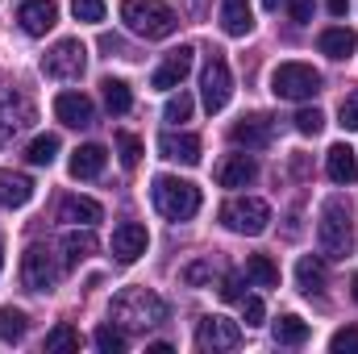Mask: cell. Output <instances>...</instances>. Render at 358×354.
<instances>
[{"mask_svg": "<svg viewBox=\"0 0 358 354\" xmlns=\"http://www.w3.org/2000/svg\"><path fill=\"white\" fill-rule=\"evenodd\" d=\"M108 321L121 325L125 334H142V330H155L167 321V300L150 288H125L113 296L108 304Z\"/></svg>", "mask_w": 358, "mask_h": 354, "instance_id": "obj_1", "label": "cell"}, {"mask_svg": "<svg viewBox=\"0 0 358 354\" xmlns=\"http://www.w3.org/2000/svg\"><path fill=\"white\" fill-rule=\"evenodd\" d=\"M192 55H196L192 46L171 50V55H167V63L155 71V80H150V84H155V88H179V84H183V76L192 71Z\"/></svg>", "mask_w": 358, "mask_h": 354, "instance_id": "obj_18", "label": "cell"}, {"mask_svg": "<svg viewBox=\"0 0 358 354\" xmlns=\"http://www.w3.org/2000/svg\"><path fill=\"white\" fill-rule=\"evenodd\" d=\"M46 351H80V330L59 321L50 334H46Z\"/></svg>", "mask_w": 358, "mask_h": 354, "instance_id": "obj_33", "label": "cell"}, {"mask_svg": "<svg viewBox=\"0 0 358 354\" xmlns=\"http://www.w3.org/2000/svg\"><path fill=\"white\" fill-rule=\"evenodd\" d=\"M329 351L334 354H358V330L350 325V330H338L334 338H329Z\"/></svg>", "mask_w": 358, "mask_h": 354, "instance_id": "obj_39", "label": "cell"}, {"mask_svg": "<svg viewBox=\"0 0 358 354\" xmlns=\"http://www.w3.org/2000/svg\"><path fill=\"white\" fill-rule=\"evenodd\" d=\"M100 217H104V208L92 196H67L59 204V221H71V225H96Z\"/></svg>", "mask_w": 358, "mask_h": 354, "instance_id": "obj_22", "label": "cell"}, {"mask_svg": "<svg viewBox=\"0 0 358 354\" xmlns=\"http://www.w3.org/2000/svg\"><path fill=\"white\" fill-rule=\"evenodd\" d=\"M221 221H225V229H234V234L259 238L271 225V208H267V200H259V196H234L229 204H221Z\"/></svg>", "mask_w": 358, "mask_h": 354, "instance_id": "obj_6", "label": "cell"}, {"mask_svg": "<svg viewBox=\"0 0 358 354\" xmlns=\"http://www.w3.org/2000/svg\"><path fill=\"white\" fill-rule=\"evenodd\" d=\"M208 279H213V263H204V259H200V263H187V267H183V283L200 288V283H208Z\"/></svg>", "mask_w": 358, "mask_h": 354, "instance_id": "obj_41", "label": "cell"}, {"mask_svg": "<svg viewBox=\"0 0 358 354\" xmlns=\"http://www.w3.org/2000/svg\"><path fill=\"white\" fill-rule=\"evenodd\" d=\"M100 88H104V104H108V113H113V117H121V113H129V108H134V92H129L125 80H113V76H108Z\"/></svg>", "mask_w": 358, "mask_h": 354, "instance_id": "obj_28", "label": "cell"}, {"mask_svg": "<svg viewBox=\"0 0 358 354\" xmlns=\"http://www.w3.org/2000/svg\"><path fill=\"white\" fill-rule=\"evenodd\" d=\"M317 242L325 259H346L355 250V221H350L346 200H325L321 221H317Z\"/></svg>", "mask_w": 358, "mask_h": 354, "instance_id": "obj_3", "label": "cell"}, {"mask_svg": "<svg viewBox=\"0 0 358 354\" xmlns=\"http://www.w3.org/2000/svg\"><path fill=\"white\" fill-rule=\"evenodd\" d=\"M55 155H59V138H55V134H38V138L25 146V163H34V167H50Z\"/></svg>", "mask_w": 358, "mask_h": 354, "instance_id": "obj_29", "label": "cell"}, {"mask_svg": "<svg viewBox=\"0 0 358 354\" xmlns=\"http://www.w3.org/2000/svg\"><path fill=\"white\" fill-rule=\"evenodd\" d=\"M229 138H234V146L263 150V146H271V138H275V121H271L267 113H250V117H242V121L229 129Z\"/></svg>", "mask_w": 358, "mask_h": 354, "instance_id": "obj_12", "label": "cell"}, {"mask_svg": "<svg viewBox=\"0 0 358 354\" xmlns=\"http://www.w3.org/2000/svg\"><path fill=\"white\" fill-rule=\"evenodd\" d=\"M325 8H329V13H334V17H342V13H346V8H350V0H325Z\"/></svg>", "mask_w": 358, "mask_h": 354, "instance_id": "obj_44", "label": "cell"}, {"mask_svg": "<svg viewBox=\"0 0 358 354\" xmlns=\"http://www.w3.org/2000/svg\"><path fill=\"white\" fill-rule=\"evenodd\" d=\"M221 29L229 38H246L255 29V13H250V0H221Z\"/></svg>", "mask_w": 358, "mask_h": 354, "instance_id": "obj_19", "label": "cell"}, {"mask_svg": "<svg viewBox=\"0 0 358 354\" xmlns=\"http://www.w3.org/2000/svg\"><path fill=\"white\" fill-rule=\"evenodd\" d=\"M242 321L255 330V325H263L267 321V304L259 300V296H242Z\"/></svg>", "mask_w": 358, "mask_h": 354, "instance_id": "obj_38", "label": "cell"}, {"mask_svg": "<svg viewBox=\"0 0 358 354\" xmlns=\"http://www.w3.org/2000/svg\"><path fill=\"white\" fill-rule=\"evenodd\" d=\"M213 176H217L221 187H246V183H255V176H259V163L250 155H229V159L217 163Z\"/></svg>", "mask_w": 358, "mask_h": 354, "instance_id": "obj_17", "label": "cell"}, {"mask_svg": "<svg viewBox=\"0 0 358 354\" xmlns=\"http://www.w3.org/2000/svg\"><path fill=\"white\" fill-rule=\"evenodd\" d=\"M163 117H167L171 125H179V121H187V117H192V96H187V92H179V96H171V100H167V108H163Z\"/></svg>", "mask_w": 358, "mask_h": 354, "instance_id": "obj_37", "label": "cell"}, {"mask_svg": "<svg viewBox=\"0 0 358 354\" xmlns=\"http://www.w3.org/2000/svg\"><path fill=\"white\" fill-rule=\"evenodd\" d=\"M29 121H34L29 100H25V96H17V92H8V96L0 100V146H8V142H13Z\"/></svg>", "mask_w": 358, "mask_h": 354, "instance_id": "obj_15", "label": "cell"}, {"mask_svg": "<svg viewBox=\"0 0 358 354\" xmlns=\"http://www.w3.org/2000/svg\"><path fill=\"white\" fill-rule=\"evenodd\" d=\"M96 234H92V225H76L71 234H63V259H67V267L84 263V259H92L96 255Z\"/></svg>", "mask_w": 358, "mask_h": 354, "instance_id": "obj_21", "label": "cell"}, {"mask_svg": "<svg viewBox=\"0 0 358 354\" xmlns=\"http://www.w3.org/2000/svg\"><path fill=\"white\" fill-rule=\"evenodd\" d=\"M271 92L279 100H313L321 92V71L308 63H279L271 71Z\"/></svg>", "mask_w": 358, "mask_h": 354, "instance_id": "obj_5", "label": "cell"}, {"mask_svg": "<svg viewBox=\"0 0 358 354\" xmlns=\"http://www.w3.org/2000/svg\"><path fill=\"white\" fill-rule=\"evenodd\" d=\"M159 155L171 159V163H183V167H196V163H200V138H196V134H176V129H167V134L159 138Z\"/></svg>", "mask_w": 358, "mask_h": 354, "instance_id": "obj_16", "label": "cell"}, {"mask_svg": "<svg viewBox=\"0 0 358 354\" xmlns=\"http://www.w3.org/2000/svg\"><path fill=\"white\" fill-rule=\"evenodd\" d=\"M55 279H59V263H55V255L46 246H29L21 255V283L29 292H50Z\"/></svg>", "mask_w": 358, "mask_h": 354, "instance_id": "obj_9", "label": "cell"}, {"mask_svg": "<svg viewBox=\"0 0 358 354\" xmlns=\"http://www.w3.org/2000/svg\"><path fill=\"white\" fill-rule=\"evenodd\" d=\"M21 338H25V313L4 304L0 309V342H21Z\"/></svg>", "mask_w": 358, "mask_h": 354, "instance_id": "obj_31", "label": "cell"}, {"mask_svg": "<svg viewBox=\"0 0 358 354\" xmlns=\"http://www.w3.org/2000/svg\"><path fill=\"white\" fill-rule=\"evenodd\" d=\"M150 196H155V208L167 217V221H192L200 213V187L176 176H155L150 183Z\"/></svg>", "mask_w": 358, "mask_h": 354, "instance_id": "obj_4", "label": "cell"}, {"mask_svg": "<svg viewBox=\"0 0 358 354\" xmlns=\"http://www.w3.org/2000/svg\"><path fill=\"white\" fill-rule=\"evenodd\" d=\"M92 342H96V351H100V354H125V351H129V338H125V330H121V325H96Z\"/></svg>", "mask_w": 358, "mask_h": 354, "instance_id": "obj_30", "label": "cell"}, {"mask_svg": "<svg viewBox=\"0 0 358 354\" xmlns=\"http://www.w3.org/2000/svg\"><path fill=\"white\" fill-rule=\"evenodd\" d=\"M117 155H121V167L125 171H134L138 163H142V138H134V134H117Z\"/></svg>", "mask_w": 358, "mask_h": 354, "instance_id": "obj_34", "label": "cell"}, {"mask_svg": "<svg viewBox=\"0 0 358 354\" xmlns=\"http://www.w3.org/2000/svg\"><path fill=\"white\" fill-rule=\"evenodd\" d=\"M287 17L296 25H308L313 21V0H287Z\"/></svg>", "mask_w": 358, "mask_h": 354, "instance_id": "obj_42", "label": "cell"}, {"mask_svg": "<svg viewBox=\"0 0 358 354\" xmlns=\"http://www.w3.org/2000/svg\"><path fill=\"white\" fill-rule=\"evenodd\" d=\"M121 21L129 34L146 38V42H159V38H171L179 25V13L163 0H121Z\"/></svg>", "mask_w": 358, "mask_h": 354, "instance_id": "obj_2", "label": "cell"}, {"mask_svg": "<svg viewBox=\"0 0 358 354\" xmlns=\"http://www.w3.org/2000/svg\"><path fill=\"white\" fill-rule=\"evenodd\" d=\"M196 346L200 351H238L242 346V330H238V321H229V317H204L200 325H196Z\"/></svg>", "mask_w": 358, "mask_h": 354, "instance_id": "obj_10", "label": "cell"}, {"mask_svg": "<svg viewBox=\"0 0 358 354\" xmlns=\"http://www.w3.org/2000/svg\"><path fill=\"white\" fill-rule=\"evenodd\" d=\"M146 246H150V234L142 221H121L113 229V259L117 263H138L146 255Z\"/></svg>", "mask_w": 358, "mask_h": 354, "instance_id": "obj_11", "label": "cell"}, {"mask_svg": "<svg viewBox=\"0 0 358 354\" xmlns=\"http://www.w3.org/2000/svg\"><path fill=\"white\" fill-rule=\"evenodd\" d=\"M104 163H108V150H104V146H96V142L76 146V155H71V176L76 179H96L100 171H104Z\"/></svg>", "mask_w": 358, "mask_h": 354, "instance_id": "obj_25", "label": "cell"}, {"mask_svg": "<svg viewBox=\"0 0 358 354\" xmlns=\"http://www.w3.org/2000/svg\"><path fill=\"white\" fill-rule=\"evenodd\" d=\"M0 267H4V255H0Z\"/></svg>", "mask_w": 358, "mask_h": 354, "instance_id": "obj_47", "label": "cell"}, {"mask_svg": "<svg viewBox=\"0 0 358 354\" xmlns=\"http://www.w3.org/2000/svg\"><path fill=\"white\" fill-rule=\"evenodd\" d=\"M296 283H300L304 296H321L325 283H329V271H325V263H321L317 255H304V259L296 263Z\"/></svg>", "mask_w": 358, "mask_h": 354, "instance_id": "obj_23", "label": "cell"}, {"mask_svg": "<svg viewBox=\"0 0 358 354\" xmlns=\"http://www.w3.org/2000/svg\"><path fill=\"white\" fill-rule=\"evenodd\" d=\"M200 88H204V108H208V113H221V108L229 104V96H234L229 63H225L217 50L208 55V63H204V71H200Z\"/></svg>", "mask_w": 358, "mask_h": 354, "instance_id": "obj_8", "label": "cell"}, {"mask_svg": "<svg viewBox=\"0 0 358 354\" xmlns=\"http://www.w3.org/2000/svg\"><path fill=\"white\" fill-rule=\"evenodd\" d=\"M279 4H283V0H263V8H267V13H275Z\"/></svg>", "mask_w": 358, "mask_h": 354, "instance_id": "obj_45", "label": "cell"}, {"mask_svg": "<svg viewBox=\"0 0 358 354\" xmlns=\"http://www.w3.org/2000/svg\"><path fill=\"white\" fill-rule=\"evenodd\" d=\"M296 129H300L304 138H317V134L325 129V113H321V108H300V113H296Z\"/></svg>", "mask_w": 358, "mask_h": 354, "instance_id": "obj_35", "label": "cell"}, {"mask_svg": "<svg viewBox=\"0 0 358 354\" xmlns=\"http://www.w3.org/2000/svg\"><path fill=\"white\" fill-rule=\"evenodd\" d=\"M350 296H355V300H358V275H355V279H350Z\"/></svg>", "mask_w": 358, "mask_h": 354, "instance_id": "obj_46", "label": "cell"}, {"mask_svg": "<svg viewBox=\"0 0 358 354\" xmlns=\"http://www.w3.org/2000/svg\"><path fill=\"white\" fill-rule=\"evenodd\" d=\"M29 200H34V179L21 176V171H0V204L21 208Z\"/></svg>", "mask_w": 358, "mask_h": 354, "instance_id": "obj_24", "label": "cell"}, {"mask_svg": "<svg viewBox=\"0 0 358 354\" xmlns=\"http://www.w3.org/2000/svg\"><path fill=\"white\" fill-rule=\"evenodd\" d=\"M55 117L71 129H88L96 121V104H92L84 92H59L55 96Z\"/></svg>", "mask_w": 358, "mask_h": 354, "instance_id": "obj_13", "label": "cell"}, {"mask_svg": "<svg viewBox=\"0 0 358 354\" xmlns=\"http://www.w3.org/2000/svg\"><path fill=\"white\" fill-rule=\"evenodd\" d=\"M275 342H279V346H304V342H308V321L296 317V313L279 317V321H275Z\"/></svg>", "mask_w": 358, "mask_h": 354, "instance_id": "obj_27", "label": "cell"}, {"mask_svg": "<svg viewBox=\"0 0 358 354\" xmlns=\"http://www.w3.org/2000/svg\"><path fill=\"white\" fill-rule=\"evenodd\" d=\"M317 46H321V55H329V59H350L355 46H358V34L346 29V25H334V29H321Z\"/></svg>", "mask_w": 358, "mask_h": 354, "instance_id": "obj_26", "label": "cell"}, {"mask_svg": "<svg viewBox=\"0 0 358 354\" xmlns=\"http://www.w3.org/2000/svg\"><path fill=\"white\" fill-rule=\"evenodd\" d=\"M17 21H21V29H25L29 38H42L46 29H55L59 4H55V0H21V4H17Z\"/></svg>", "mask_w": 358, "mask_h": 354, "instance_id": "obj_14", "label": "cell"}, {"mask_svg": "<svg viewBox=\"0 0 358 354\" xmlns=\"http://www.w3.org/2000/svg\"><path fill=\"white\" fill-rule=\"evenodd\" d=\"M325 171H329L334 183H355L358 179V155L346 146V142L329 146V155H325Z\"/></svg>", "mask_w": 358, "mask_h": 354, "instance_id": "obj_20", "label": "cell"}, {"mask_svg": "<svg viewBox=\"0 0 358 354\" xmlns=\"http://www.w3.org/2000/svg\"><path fill=\"white\" fill-rule=\"evenodd\" d=\"M338 125H342V129H358V92H350V96L342 100V108H338Z\"/></svg>", "mask_w": 358, "mask_h": 354, "instance_id": "obj_40", "label": "cell"}, {"mask_svg": "<svg viewBox=\"0 0 358 354\" xmlns=\"http://www.w3.org/2000/svg\"><path fill=\"white\" fill-rule=\"evenodd\" d=\"M71 13H76V21H104V0H71Z\"/></svg>", "mask_w": 358, "mask_h": 354, "instance_id": "obj_36", "label": "cell"}, {"mask_svg": "<svg viewBox=\"0 0 358 354\" xmlns=\"http://www.w3.org/2000/svg\"><path fill=\"white\" fill-rule=\"evenodd\" d=\"M246 275H250L259 288H275V283H279V267L271 263L267 255H250V259H246Z\"/></svg>", "mask_w": 358, "mask_h": 354, "instance_id": "obj_32", "label": "cell"}, {"mask_svg": "<svg viewBox=\"0 0 358 354\" xmlns=\"http://www.w3.org/2000/svg\"><path fill=\"white\" fill-rule=\"evenodd\" d=\"M84 67H88V46L80 38H63L42 55V71L50 80H80Z\"/></svg>", "mask_w": 358, "mask_h": 354, "instance_id": "obj_7", "label": "cell"}, {"mask_svg": "<svg viewBox=\"0 0 358 354\" xmlns=\"http://www.w3.org/2000/svg\"><path fill=\"white\" fill-rule=\"evenodd\" d=\"M217 292H221V300L234 304V300H242V279H238V275H221V288H217Z\"/></svg>", "mask_w": 358, "mask_h": 354, "instance_id": "obj_43", "label": "cell"}]
</instances>
